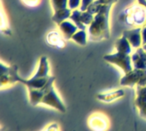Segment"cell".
<instances>
[{"label": "cell", "mask_w": 146, "mask_h": 131, "mask_svg": "<svg viewBox=\"0 0 146 131\" xmlns=\"http://www.w3.org/2000/svg\"><path fill=\"white\" fill-rule=\"evenodd\" d=\"M113 3L104 5L98 13L94 15V20L89 26V39L92 41L108 39L110 36V13Z\"/></svg>", "instance_id": "obj_1"}, {"label": "cell", "mask_w": 146, "mask_h": 131, "mask_svg": "<svg viewBox=\"0 0 146 131\" xmlns=\"http://www.w3.org/2000/svg\"><path fill=\"white\" fill-rule=\"evenodd\" d=\"M121 19L127 26L142 27L146 25V7L139 3H135L121 13Z\"/></svg>", "instance_id": "obj_2"}, {"label": "cell", "mask_w": 146, "mask_h": 131, "mask_svg": "<svg viewBox=\"0 0 146 131\" xmlns=\"http://www.w3.org/2000/svg\"><path fill=\"white\" fill-rule=\"evenodd\" d=\"M120 84L124 87H146V70L133 69L126 73L121 79Z\"/></svg>", "instance_id": "obj_3"}, {"label": "cell", "mask_w": 146, "mask_h": 131, "mask_svg": "<svg viewBox=\"0 0 146 131\" xmlns=\"http://www.w3.org/2000/svg\"><path fill=\"white\" fill-rule=\"evenodd\" d=\"M104 60L107 63H112L114 65L118 66L122 70V71L126 74L133 70L132 57L129 54L122 53L116 51L113 54H107L104 57Z\"/></svg>", "instance_id": "obj_4"}, {"label": "cell", "mask_w": 146, "mask_h": 131, "mask_svg": "<svg viewBox=\"0 0 146 131\" xmlns=\"http://www.w3.org/2000/svg\"><path fill=\"white\" fill-rule=\"evenodd\" d=\"M53 83H54V82H51L50 84V86L48 87L40 104H43V105L48 106L51 108H54L62 113H65L67 111L66 107H65L63 102L62 101L61 98L57 94Z\"/></svg>", "instance_id": "obj_5"}, {"label": "cell", "mask_w": 146, "mask_h": 131, "mask_svg": "<svg viewBox=\"0 0 146 131\" xmlns=\"http://www.w3.org/2000/svg\"><path fill=\"white\" fill-rule=\"evenodd\" d=\"M0 68H1V77H0V86L1 88L3 87H8L11 86L17 82V77H18V68L16 65L12 64V65H4L1 62L0 63Z\"/></svg>", "instance_id": "obj_6"}, {"label": "cell", "mask_w": 146, "mask_h": 131, "mask_svg": "<svg viewBox=\"0 0 146 131\" xmlns=\"http://www.w3.org/2000/svg\"><path fill=\"white\" fill-rule=\"evenodd\" d=\"M88 125L93 131H107L110 128V121L104 114L96 112L88 118Z\"/></svg>", "instance_id": "obj_7"}, {"label": "cell", "mask_w": 146, "mask_h": 131, "mask_svg": "<svg viewBox=\"0 0 146 131\" xmlns=\"http://www.w3.org/2000/svg\"><path fill=\"white\" fill-rule=\"evenodd\" d=\"M135 106L140 117L146 119V87H136Z\"/></svg>", "instance_id": "obj_8"}, {"label": "cell", "mask_w": 146, "mask_h": 131, "mask_svg": "<svg viewBox=\"0 0 146 131\" xmlns=\"http://www.w3.org/2000/svg\"><path fill=\"white\" fill-rule=\"evenodd\" d=\"M133 48H139L142 45V27H135L125 30L122 33Z\"/></svg>", "instance_id": "obj_9"}, {"label": "cell", "mask_w": 146, "mask_h": 131, "mask_svg": "<svg viewBox=\"0 0 146 131\" xmlns=\"http://www.w3.org/2000/svg\"><path fill=\"white\" fill-rule=\"evenodd\" d=\"M56 78L54 76H51V78L50 79V81L45 84L44 87H43L42 88L39 89H28V94H29V101L30 104L33 106H36L40 104L44 93L46 92L48 87L50 86V84L53 82H55Z\"/></svg>", "instance_id": "obj_10"}, {"label": "cell", "mask_w": 146, "mask_h": 131, "mask_svg": "<svg viewBox=\"0 0 146 131\" xmlns=\"http://www.w3.org/2000/svg\"><path fill=\"white\" fill-rule=\"evenodd\" d=\"M131 57L133 69L146 70V51L143 49V47L137 48Z\"/></svg>", "instance_id": "obj_11"}, {"label": "cell", "mask_w": 146, "mask_h": 131, "mask_svg": "<svg viewBox=\"0 0 146 131\" xmlns=\"http://www.w3.org/2000/svg\"><path fill=\"white\" fill-rule=\"evenodd\" d=\"M125 96V92L123 89H117L107 93H102L97 94V99L99 101L104 103H111Z\"/></svg>", "instance_id": "obj_12"}, {"label": "cell", "mask_w": 146, "mask_h": 131, "mask_svg": "<svg viewBox=\"0 0 146 131\" xmlns=\"http://www.w3.org/2000/svg\"><path fill=\"white\" fill-rule=\"evenodd\" d=\"M58 27H59L62 35L66 39H71L73 35L79 29L77 26L72 21H68V20L62 21L60 25H58Z\"/></svg>", "instance_id": "obj_13"}, {"label": "cell", "mask_w": 146, "mask_h": 131, "mask_svg": "<svg viewBox=\"0 0 146 131\" xmlns=\"http://www.w3.org/2000/svg\"><path fill=\"white\" fill-rule=\"evenodd\" d=\"M46 42L49 45L62 49L65 46V41L63 39V36L61 35L56 31H50L46 35Z\"/></svg>", "instance_id": "obj_14"}, {"label": "cell", "mask_w": 146, "mask_h": 131, "mask_svg": "<svg viewBox=\"0 0 146 131\" xmlns=\"http://www.w3.org/2000/svg\"><path fill=\"white\" fill-rule=\"evenodd\" d=\"M115 47L117 51L126 53V54H131L132 53V45L127 40V39L125 36H121V38L117 39L115 43Z\"/></svg>", "instance_id": "obj_15"}, {"label": "cell", "mask_w": 146, "mask_h": 131, "mask_svg": "<svg viewBox=\"0 0 146 131\" xmlns=\"http://www.w3.org/2000/svg\"><path fill=\"white\" fill-rule=\"evenodd\" d=\"M72 11L69 8H66V9H60V10H57V11H55L53 15H52V21L56 23L57 25H60L62 21L68 20L71 14H72Z\"/></svg>", "instance_id": "obj_16"}, {"label": "cell", "mask_w": 146, "mask_h": 131, "mask_svg": "<svg viewBox=\"0 0 146 131\" xmlns=\"http://www.w3.org/2000/svg\"><path fill=\"white\" fill-rule=\"evenodd\" d=\"M73 41L76 42L80 45H86L87 44V33L86 30H78L71 39Z\"/></svg>", "instance_id": "obj_17"}, {"label": "cell", "mask_w": 146, "mask_h": 131, "mask_svg": "<svg viewBox=\"0 0 146 131\" xmlns=\"http://www.w3.org/2000/svg\"><path fill=\"white\" fill-rule=\"evenodd\" d=\"M80 13H81V10H80V9L73 10L69 19L77 26V27L80 30H86V26L84 25L80 21Z\"/></svg>", "instance_id": "obj_18"}, {"label": "cell", "mask_w": 146, "mask_h": 131, "mask_svg": "<svg viewBox=\"0 0 146 131\" xmlns=\"http://www.w3.org/2000/svg\"><path fill=\"white\" fill-rule=\"evenodd\" d=\"M1 31L7 35H11V30L9 28L8 18L5 15L3 5H2V9H1Z\"/></svg>", "instance_id": "obj_19"}, {"label": "cell", "mask_w": 146, "mask_h": 131, "mask_svg": "<svg viewBox=\"0 0 146 131\" xmlns=\"http://www.w3.org/2000/svg\"><path fill=\"white\" fill-rule=\"evenodd\" d=\"M68 0H50V3H51L54 12L60 10V9L68 8Z\"/></svg>", "instance_id": "obj_20"}, {"label": "cell", "mask_w": 146, "mask_h": 131, "mask_svg": "<svg viewBox=\"0 0 146 131\" xmlns=\"http://www.w3.org/2000/svg\"><path fill=\"white\" fill-rule=\"evenodd\" d=\"M94 20V15L89 13L88 11H81L80 21L86 26H90Z\"/></svg>", "instance_id": "obj_21"}, {"label": "cell", "mask_w": 146, "mask_h": 131, "mask_svg": "<svg viewBox=\"0 0 146 131\" xmlns=\"http://www.w3.org/2000/svg\"><path fill=\"white\" fill-rule=\"evenodd\" d=\"M104 6V4H102L98 0H95L87 9L86 11H88L89 13L92 14V15H96L97 13L99 12V10L101 9V8Z\"/></svg>", "instance_id": "obj_22"}, {"label": "cell", "mask_w": 146, "mask_h": 131, "mask_svg": "<svg viewBox=\"0 0 146 131\" xmlns=\"http://www.w3.org/2000/svg\"><path fill=\"white\" fill-rule=\"evenodd\" d=\"M81 4V0H68V7L71 10L77 9L78 8L80 7Z\"/></svg>", "instance_id": "obj_23"}, {"label": "cell", "mask_w": 146, "mask_h": 131, "mask_svg": "<svg viewBox=\"0 0 146 131\" xmlns=\"http://www.w3.org/2000/svg\"><path fill=\"white\" fill-rule=\"evenodd\" d=\"M95 0H81V4L80 7V10L81 11H86L88 7L94 2Z\"/></svg>", "instance_id": "obj_24"}, {"label": "cell", "mask_w": 146, "mask_h": 131, "mask_svg": "<svg viewBox=\"0 0 146 131\" xmlns=\"http://www.w3.org/2000/svg\"><path fill=\"white\" fill-rule=\"evenodd\" d=\"M26 6L27 7H36L37 5L39 4L40 3V0H21Z\"/></svg>", "instance_id": "obj_25"}, {"label": "cell", "mask_w": 146, "mask_h": 131, "mask_svg": "<svg viewBox=\"0 0 146 131\" xmlns=\"http://www.w3.org/2000/svg\"><path fill=\"white\" fill-rule=\"evenodd\" d=\"M44 131H58V125L56 124H52Z\"/></svg>", "instance_id": "obj_26"}, {"label": "cell", "mask_w": 146, "mask_h": 131, "mask_svg": "<svg viewBox=\"0 0 146 131\" xmlns=\"http://www.w3.org/2000/svg\"><path fill=\"white\" fill-rule=\"evenodd\" d=\"M146 44V25L142 27V45Z\"/></svg>", "instance_id": "obj_27"}, {"label": "cell", "mask_w": 146, "mask_h": 131, "mask_svg": "<svg viewBox=\"0 0 146 131\" xmlns=\"http://www.w3.org/2000/svg\"><path fill=\"white\" fill-rule=\"evenodd\" d=\"M102 4L105 5V4H110V3H115L117 2V0H98Z\"/></svg>", "instance_id": "obj_28"}, {"label": "cell", "mask_w": 146, "mask_h": 131, "mask_svg": "<svg viewBox=\"0 0 146 131\" xmlns=\"http://www.w3.org/2000/svg\"><path fill=\"white\" fill-rule=\"evenodd\" d=\"M142 47H143V49H144L145 51H146V44H145V45H143Z\"/></svg>", "instance_id": "obj_29"}]
</instances>
